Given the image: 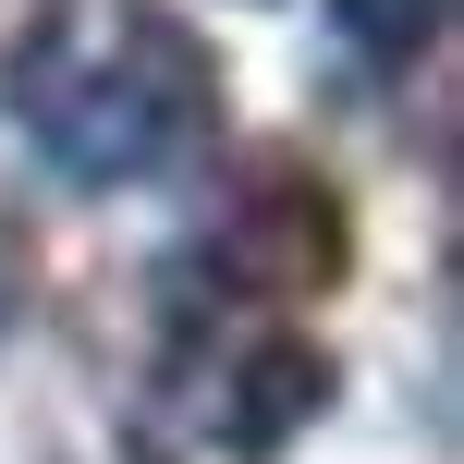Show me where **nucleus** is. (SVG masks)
Here are the masks:
<instances>
[{"instance_id": "nucleus-1", "label": "nucleus", "mask_w": 464, "mask_h": 464, "mask_svg": "<svg viewBox=\"0 0 464 464\" xmlns=\"http://www.w3.org/2000/svg\"><path fill=\"white\" fill-rule=\"evenodd\" d=\"M13 111L73 184H147L196 147L208 73L147 0H49L13 49Z\"/></svg>"}]
</instances>
